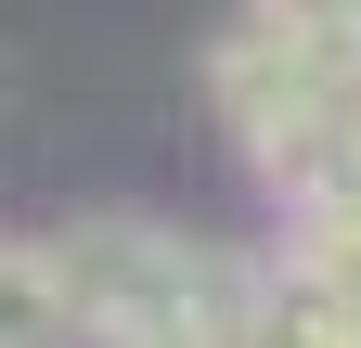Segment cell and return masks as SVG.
I'll return each mask as SVG.
<instances>
[{"label": "cell", "mask_w": 361, "mask_h": 348, "mask_svg": "<svg viewBox=\"0 0 361 348\" xmlns=\"http://www.w3.org/2000/svg\"><path fill=\"white\" fill-rule=\"evenodd\" d=\"M233 348H348V323H336L310 284H258V310H245Z\"/></svg>", "instance_id": "5"}, {"label": "cell", "mask_w": 361, "mask_h": 348, "mask_svg": "<svg viewBox=\"0 0 361 348\" xmlns=\"http://www.w3.org/2000/svg\"><path fill=\"white\" fill-rule=\"evenodd\" d=\"M336 91H348V77H336V65H310V52H284L271 26H219V39H207V104H219V129L245 142V168L297 155L310 129H323Z\"/></svg>", "instance_id": "2"}, {"label": "cell", "mask_w": 361, "mask_h": 348, "mask_svg": "<svg viewBox=\"0 0 361 348\" xmlns=\"http://www.w3.org/2000/svg\"><path fill=\"white\" fill-rule=\"evenodd\" d=\"M52 335H65L52 245H13V258H0V348H52Z\"/></svg>", "instance_id": "4"}, {"label": "cell", "mask_w": 361, "mask_h": 348, "mask_svg": "<svg viewBox=\"0 0 361 348\" xmlns=\"http://www.w3.org/2000/svg\"><path fill=\"white\" fill-rule=\"evenodd\" d=\"M180 271H194V245H180L168 220H142V206H90V220L52 232V284H65V323L78 335H116L180 297Z\"/></svg>", "instance_id": "1"}, {"label": "cell", "mask_w": 361, "mask_h": 348, "mask_svg": "<svg viewBox=\"0 0 361 348\" xmlns=\"http://www.w3.org/2000/svg\"><path fill=\"white\" fill-rule=\"evenodd\" d=\"M245 26H271L284 52L336 65V77H361V0H245Z\"/></svg>", "instance_id": "3"}, {"label": "cell", "mask_w": 361, "mask_h": 348, "mask_svg": "<svg viewBox=\"0 0 361 348\" xmlns=\"http://www.w3.org/2000/svg\"><path fill=\"white\" fill-rule=\"evenodd\" d=\"M0 258H13V232H0Z\"/></svg>", "instance_id": "6"}]
</instances>
